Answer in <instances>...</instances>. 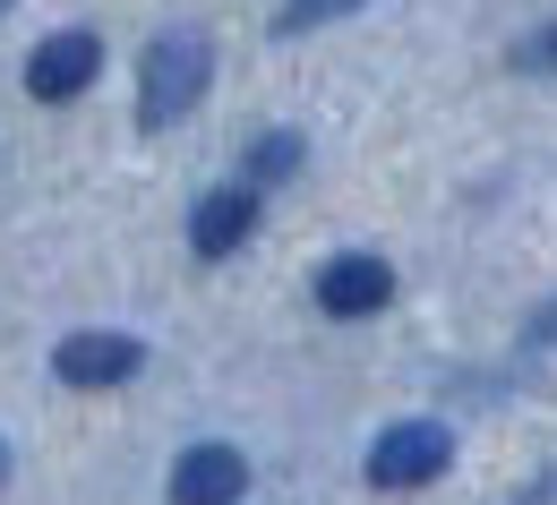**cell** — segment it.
Returning a JSON list of instances; mask_svg holds the SVG:
<instances>
[{
  "instance_id": "obj_1",
  "label": "cell",
  "mask_w": 557,
  "mask_h": 505,
  "mask_svg": "<svg viewBox=\"0 0 557 505\" xmlns=\"http://www.w3.org/2000/svg\"><path fill=\"white\" fill-rule=\"evenodd\" d=\"M207 70H214V52H207L198 26L154 35V43H146V70H138V121L146 129H172V121L207 94Z\"/></svg>"
},
{
  "instance_id": "obj_2",
  "label": "cell",
  "mask_w": 557,
  "mask_h": 505,
  "mask_svg": "<svg viewBox=\"0 0 557 505\" xmlns=\"http://www.w3.org/2000/svg\"><path fill=\"white\" fill-rule=\"evenodd\" d=\"M446 463H455L446 420H404V429H386L369 445V480H377V489H420V480H437Z\"/></svg>"
},
{
  "instance_id": "obj_3",
  "label": "cell",
  "mask_w": 557,
  "mask_h": 505,
  "mask_svg": "<svg viewBox=\"0 0 557 505\" xmlns=\"http://www.w3.org/2000/svg\"><path fill=\"white\" fill-rule=\"evenodd\" d=\"M95 70H103V43H95L86 26H70V35L35 43V61H26V94H35V103H70V94L95 86Z\"/></svg>"
},
{
  "instance_id": "obj_4",
  "label": "cell",
  "mask_w": 557,
  "mask_h": 505,
  "mask_svg": "<svg viewBox=\"0 0 557 505\" xmlns=\"http://www.w3.org/2000/svg\"><path fill=\"white\" fill-rule=\"evenodd\" d=\"M146 343L138 334H121V326H86V334H70L61 352H52V368L70 377V386H121V377H138Z\"/></svg>"
},
{
  "instance_id": "obj_5",
  "label": "cell",
  "mask_w": 557,
  "mask_h": 505,
  "mask_svg": "<svg viewBox=\"0 0 557 505\" xmlns=\"http://www.w3.org/2000/svg\"><path fill=\"white\" fill-rule=\"evenodd\" d=\"M240 489H249L240 445H189L172 463V505H240Z\"/></svg>"
},
{
  "instance_id": "obj_6",
  "label": "cell",
  "mask_w": 557,
  "mask_h": 505,
  "mask_svg": "<svg viewBox=\"0 0 557 505\" xmlns=\"http://www.w3.org/2000/svg\"><path fill=\"white\" fill-rule=\"evenodd\" d=\"M386 257H369V249H344V257H326V275H318V308L326 317H369V308H386Z\"/></svg>"
},
{
  "instance_id": "obj_7",
  "label": "cell",
  "mask_w": 557,
  "mask_h": 505,
  "mask_svg": "<svg viewBox=\"0 0 557 505\" xmlns=\"http://www.w3.org/2000/svg\"><path fill=\"white\" fill-rule=\"evenodd\" d=\"M249 231H258V189H207L198 215H189V249L198 257H232Z\"/></svg>"
},
{
  "instance_id": "obj_8",
  "label": "cell",
  "mask_w": 557,
  "mask_h": 505,
  "mask_svg": "<svg viewBox=\"0 0 557 505\" xmlns=\"http://www.w3.org/2000/svg\"><path fill=\"white\" fill-rule=\"evenodd\" d=\"M292 172H300V138H292V129L258 138V154H249V180L267 189V180H292Z\"/></svg>"
},
{
  "instance_id": "obj_9",
  "label": "cell",
  "mask_w": 557,
  "mask_h": 505,
  "mask_svg": "<svg viewBox=\"0 0 557 505\" xmlns=\"http://www.w3.org/2000/svg\"><path fill=\"white\" fill-rule=\"evenodd\" d=\"M360 0H283L275 9V35H309V26H326V17H351Z\"/></svg>"
},
{
  "instance_id": "obj_10",
  "label": "cell",
  "mask_w": 557,
  "mask_h": 505,
  "mask_svg": "<svg viewBox=\"0 0 557 505\" xmlns=\"http://www.w3.org/2000/svg\"><path fill=\"white\" fill-rule=\"evenodd\" d=\"M532 343H557V300L541 308V326H532Z\"/></svg>"
},
{
  "instance_id": "obj_11",
  "label": "cell",
  "mask_w": 557,
  "mask_h": 505,
  "mask_svg": "<svg viewBox=\"0 0 557 505\" xmlns=\"http://www.w3.org/2000/svg\"><path fill=\"white\" fill-rule=\"evenodd\" d=\"M541 61H549V70H557V26H549V35H541Z\"/></svg>"
},
{
  "instance_id": "obj_12",
  "label": "cell",
  "mask_w": 557,
  "mask_h": 505,
  "mask_svg": "<svg viewBox=\"0 0 557 505\" xmlns=\"http://www.w3.org/2000/svg\"><path fill=\"white\" fill-rule=\"evenodd\" d=\"M0 9H9V0H0Z\"/></svg>"
}]
</instances>
